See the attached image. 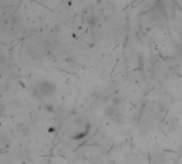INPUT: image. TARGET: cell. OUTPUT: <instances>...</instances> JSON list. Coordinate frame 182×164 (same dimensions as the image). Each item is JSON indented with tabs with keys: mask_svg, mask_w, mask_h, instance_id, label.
I'll return each mask as SVG.
<instances>
[{
	"mask_svg": "<svg viewBox=\"0 0 182 164\" xmlns=\"http://www.w3.org/2000/svg\"><path fill=\"white\" fill-rule=\"evenodd\" d=\"M35 90L40 96H52L53 93L55 92L56 86L54 85V83H52V82L44 81V82H42V83L38 84Z\"/></svg>",
	"mask_w": 182,
	"mask_h": 164,
	"instance_id": "obj_1",
	"label": "cell"
}]
</instances>
